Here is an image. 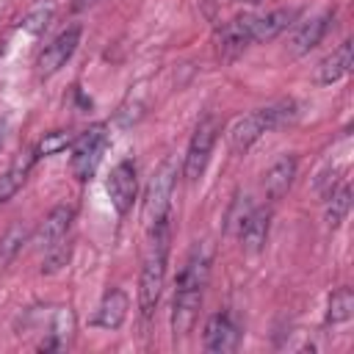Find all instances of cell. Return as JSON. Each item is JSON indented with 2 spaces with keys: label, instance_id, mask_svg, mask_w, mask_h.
I'll return each instance as SVG.
<instances>
[{
  "label": "cell",
  "instance_id": "24",
  "mask_svg": "<svg viewBox=\"0 0 354 354\" xmlns=\"http://www.w3.org/2000/svg\"><path fill=\"white\" fill-rule=\"evenodd\" d=\"M69 252H72V246L66 243V238H64L61 243L50 246V249L44 252V260H41V271H44V274H53V271H58L61 266H66V260H69Z\"/></svg>",
  "mask_w": 354,
  "mask_h": 354
},
{
  "label": "cell",
  "instance_id": "21",
  "mask_svg": "<svg viewBox=\"0 0 354 354\" xmlns=\"http://www.w3.org/2000/svg\"><path fill=\"white\" fill-rule=\"evenodd\" d=\"M351 315H354V293H351V288H337L329 296L326 324H346Z\"/></svg>",
  "mask_w": 354,
  "mask_h": 354
},
{
  "label": "cell",
  "instance_id": "22",
  "mask_svg": "<svg viewBox=\"0 0 354 354\" xmlns=\"http://www.w3.org/2000/svg\"><path fill=\"white\" fill-rule=\"evenodd\" d=\"M348 207H351V188L348 185H340L337 191H332L326 196V224L335 230L346 218Z\"/></svg>",
  "mask_w": 354,
  "mask_h": 354
},
{
  "label": "cell",
  "instance_id": "18",
  "mask_svg": "<svg viewBox=\"0 0 354 354\" xmlns=\"http://www.w3.org/2000/svg\"><path fill=\"white\" fill-rule=\"evenodd\" d=\"M33 163H36V152H33V149H25V152H19V155L11 160V166L0 174V205L8 202V199L25 185L28 171L33 169Z\"/></svg>",
  "mask_w": 354,
  "mask_h": 354
},
{
  "label": "cell",
  "instance_id": "11",
  "mask_svg": "<svg viewBox=\"0 0 354 354\" xmlns=\"http://www.w3.org/2000/svg\"><path fill=\"white\" fill-rule=\"evenodd\" d=\"M296 171H299V160H296V155H288V152H285V155H279V158L266 169V174H263L266 196H268L271 202L282 199V196L290 191Z\"/></svg>",
  "mask_w": 354,
  "mask_h": 354
},
{
  "label": "cell",
  "instance_id": "6",
  "mask_svg": "<svg viewBox=\"0 0 354 354\" xmlns=\"http://www.w3.org/2000/svg\"><path fill=\"white\" fill-rule=\"evenodd\" d=\"M174 166L166 160L149 180L147 185V199H144V216H147V224H160L169 218V210H171V191H174Z\"/></svg>",
  "mask_w": 354,
  "mask_h": 354
},
{
  "label": "cell",
  "instance_id": "20",
  "mask_svg": "<svg viewBox=\"0 0 354 354\" xmlns=\"http://www.w3.org/2000/svg\"><path fill=\"white\" fill-rule=\"evenodd\" d=\"M53 17H55V0H39L36 6H30V11L22 17V30H28V33H44V28L53 22Z\"/></svg>",
  "mask_w": 354,
  "mask_h": 354
},
{
  "label": "cell",
  "instance_id": "23",
  "mask_svg": "<svg viewBox=\"0 0 354 354\" xmlns=\"http://www.w3.org/2000/svg\"><path fill=\"white\" fill-rule=\"evenodd\" d=\"M72 141H75V133L72 130H53V133H44V138L36 144V158H47V155H58V152H64L66 147H72Z\"/></svg>",
  "mask_w": 354,
  "mask_h": 354
},
{
  "label": "cell",
  "instance_id": "3",
  "mask_svg": "<svg viewBox=\"0 0 354 354\" xmlns=\"http://www.w3.org/2000/svg\"><path fill=\"white\" fill-rule=\"evenodd\" d=\"M299 116V108L293 100H279V102H271L266 108H257L246 116H241L232 127H230V149L235 155H246L249 147L263 136V133H271L277 127H285L290 124L293 119Z\"/></svg>",
  "mask_w": 354,
  "mask_h": 354
},
{
  "label": "cell",
  "instance_id": "13",
  "mask_svg": "<svg viewBox=\"0 0 354 354\" xmlns=\"http://www.w3.org/2000/svg\"><path fill=\"white\" fill-rule=\"evenodd\" d=\"M329 19H332V14L326 11V14H318V17L307 19V22H301V25L293 30V36H290V44H288L290 55L299 58V55H307L313 47H318L321 39H324L326 30H329Z\"/></svg>",
  "mask_w": 354,
  "mask_h": 354
},
{
  "label": "cell",
  "instance_id": "28",
  "mask_svg": "<svg viewBox=\"0 0 354 354\" xmlns=\"http://www.w3.org/2000/svg\"><path fill=\"white\" fill-rule=\"evenodd\" d=\"M238 3H260V0H238Z\"/></svg>",
  "mask_w": 354,
  "mask_h": 354
},
{
  "label": "cell",
  "instance_id": "27",
  "mask_svg": "<svg viewBox=\"0 0 354 354\" xmlns=\"http://www.w3.org/2000/svg\"><path fill=\"white\" fill-rule=\"evenodd\" d=\"M0 147H3V124H0Z\"/></svg>",
  "mask_w": 354,
  "mask_h": 354
},
{
  "label": "cell",
  "instance_id": "1",
  "mask_svg": "<svg viewBox=\"0 0 354 354\" xmlns=\"http://www.w3.org/2000/svg\"><path fill=\"white\" fill-rule=\"evenodd\" d=\"M210 274V249L207 243H196L185 260V266L177 274V290H174V304H171V332L174 337H185L194 324L196 313L202 304V290L207 285Z\"/></svg>",
  "mask_w": 354,
  "mask_h": 354
},
{
  "label": "cell",
  "instance_id": "19",
  "mask_svg": "<svg viewBox=\"0 0 354 354\" xmlns=\"http://www.w3.org/2000/svg\"><path fill=\"white\" fill-rule=\"evenodd\" d=\"M28 238H30V230H28L25 221H14V224L0 235V271L8 268V266L17 260V254H19L22 246L28 243Z\"/></svg>",
  "mask_w": 354,
  "mask_h": 354
},
{
  "label": "cell",
  "instance_id": "5",
  "mask_svg": "<svg viewBox=\"0 0 354 354\" xmlns=\"http://www.w3.org/2000/svg\"><path fill=\"white\" fill-rule=\"evenodd\" d=\"M218 133H221V122L213 113H207V116L199 119V124H196V130L191 136L188 152H185V163H183V174H185L188 183H196L205 174Z\"/></svg>",
  "mask_w": 354,
  "mask_h": 354
},
{
  "label": "cell",
  "instance_id": "12",
  "mask_svg": "<svg viewBox=\"0 0 354 354\" xmlns=\"http://www.w3.org/2000/svg\"><path fill=\"white\" fill-rule=\"evenodd\" d=\"M72 218H75V210H72L69 205H58V207H53V210L47 213V218L39 224L33 243H36L41 252H47L50 246L61 243V241L66 238L69 227H72Z\"/></svg>",
  "mask_w": 354,
  "mask_h": 354
},
{
  "label": "cell",
  "instance_id": "8",
  "mask_svg": "<svg viewBox=\"0 0 354 354\" xmlns=\"http://www.w3.org/2000/svg\"><path fill=\"white\" fill-rule=\"evenodd\" d=\"M136 188H138V180H136V163L133 160H122L111 169L108 180H105V191L111 196V205L116 207V213H127L133 207V199H136Z\"/></svg>",
  "mask_w": 354,
  "mask_h": 354
},
{
  "label": "cell",
  "instance_id": "2",
  "mask_svg": "<svg viewBox=\"0 0 354 354\" xmlns=\"http://www.w3.org/2000/svg\"><path fill=\"white\" fill-rule=\"evenodd\" d=\"M166 260H169V218L149 227V246L138 277V307L144 315H149L160 301L166 282Z\"/></svg>",
  "mask_w": 354,
  "mask_h": 354
},
{
  "label": "cell",
  "instance_id": "10",
  "mask_svg": "<svg viewBox=\"0 0 354 354\" xmlns=\"http://www.w3.org/2000/svg\"><path fill=\"white\" fill-rule=\"evenodd\" d=\"M238 340H241V332H238V326L230 315L216 313V315L207 318V324H205V351L227 354V351L238 348Z\"/></svg>",
  "mask_w": 354,
  "mask_h": 354
},
{
  "label": "cell",
  "instance_id": "25",
  "mask_svg": "<svg viewBox=\"0 0 354 354\" xmlns=\"http://www.w3.org/2000/svg\"><path fill=\"white\" fill-rule=\"evenodd\" d=\"M254 207H252V202H249V196H238L235 199V205H232V210H230V230L238 235L241 232V227H243V221L249 218V213H252Z\"/></svg>",
  "mask_w": 354,
  "mask_h": 354
},
{
  "label": "cell",
  "instance_id": "26",
  "mask_svg": "<svg viewBox=\"0 0 354 354\" xmlns=\"http://www.w3.org/2000/svg\"><path fill=\"white\" fill-rule=\"evenodd\" d=\"M97 0H72V11H86V8H91Z\"/></svg>",
  "mask_w": 354,
  "mask_h": 354
},
{
  "label": "cell",
  "instance_id": "17",
  "mask_svg": "<svg viewBox=\"0 0 354 354\" xmlns=\"http://www.w3.org/2000/svg\"><path fill=\"white\" fill-rule=\"evenodd\" d=\"M127 307H130L127 293L119 290V288H111L102 296V301H100V307L94 313V326H100V329H119L124 324V318H127Z\"/></svg>",
  "mask_w": 354,
  "mask_h": 354
},
{
  "label": "cell",
  "instance_id": "9",
  "mask_svg": "<svg viewBox=\"0 0 354 354\" xmlns=\"http://www.w3.org/2000/svg\"><path fill=\"white\" fill-rule=\"evenodd\" d=\"M216 44H218V55L224 61L238 58L252 44V17H235V19L224 22L216 30Z\"/></svg>",
  "mask_w": 354,
  "mask_h": 354
},
{
  "label": "cell",
  "instance_id": "7",
  "mask_svg": "<svg viewBox=\"0 0 354 354\" xmlns=\"http://www.w3.org/2000/svg\"><path fill=\"white\" fill-rule=\"evenodd\" d=\"M80 25H69L66 30H61L44 50H41V55H39V75L41 77H50V75H55L72 55H75V50H77V44H80Z\"/></svg>",
  "mask_w": 354,
  "mask_h": 354
},
{
  "label": "cell",
  "instance_id": "16",
  "mask_svg": "<svg viewBox=\"0 0 354 354\" xmlns=\"http://www.w3.org/2000/svg\"><path fill=\"white\" fill-rule=\"evenodd\" d=\"M268 227H271V210H266V207H254V210L249 213V218L243 221L241 232H238L243 252L257 254V252L266 246V241H268Z\"/></svg>",
  "mask_w": 354,
  "mask_h": 354
},
{
  "label": "cell",
  "instance_id": "15",
  "mask_svg": "<svg viewBox=\"0 0 354 354\" xmlns=\"http://www.w3.org/2000/svg\"><path fill=\"white\" fill-rule=\"evenodd\" d=\"M299 8H274L263 17H252V41H271L293 25Z\"/></svg>",
  "mask_w": 354,
  "mask_h": 354
},
{
  "label": "cell",
  "instance_id": "14",
  "mask_svg": "<svg viewBox=\"0 0 354 354\" xmlns=\"http://www.w3.org/2000/svg\"><path fill=\"white\" fill-rule=\"evenodd\" d=\"M348 72H351V39L340 41V44L332 50V55H326V58L315 66L313 80H315L318 86H332V83H337L340 77H346Z\"/></svg>",
  "mask_w": 354,
  "mask_h": 354
},
{
  "label": "cell",
  "instance_id": "4",
  "mask_svg": "<svg viewBox=\"0 0 354 354\" xmlns=\"http://www.w3.org/2000/svg\"><path fill=\"white\" fill-rule=\"evenodd\" d=\"M105 147H108V127L102 122H97L88 130H83L80 136H75L69 169L80 183L91 180V174L97 171V166H100V160L105 155Z\"/></svg>",
  "mask_w": 354,
  "mask_h": 354
}]
</instances>
